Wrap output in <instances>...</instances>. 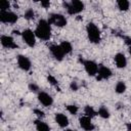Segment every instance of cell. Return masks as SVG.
I'll list each match as a JSON object with an SVG mask.
<instances>
[{
	"label": "cell",
	"mask_w": 131,
	"mask_h": 131,
	"mask_svg": "<svg viewBox=\"0 0 131 131\" xmlns=\"http://www.w3.org/2000/svg\"><path fill=\"white\" fill-rule=\"evenodd\" d=\"M51 25L48 23L47 19H40L38 21V25L35 29V35L37 38L43 40V41H48L51 37Z\"/></svg>",
	"instance_id": "obj_1"
},
{
	"label": "cell",
	"mask_w": 131,
	"mask_h": 131,
	"mask_svg": "<svg viewBox=\"0 0 131 131\" xmlns=\"http://www.w3.org/2000/svg\"><path fill=\"white\" fill-rule=\"evenodd\" d=\"M86 33H87V37L88 40L93 43V44H97L100 42L101 40V33L100 30L98 29V27L94 24V23H88L86 26Z\"/></svg>",
	"instance_id": "obj_2"
},
{
	"label": "cell",
	"mask_w": 131,
	"mask_h": 131,
	"mask_svg": "<svg viewBox=\"0 0 131 131\" xmlns=\"http://www.w3.org/2000/svg\"><path fill=\"white\" fill-rule=\"evenodd\" d=\"M63 6L70 15L78 14V13L82 12L85 8L84 3L82 1H79V0H73L71 2H63Z\"/></svg>",
	"instance_id": "obj_3"
},
{
	"label": "cell",
	"mask_w": 131,
	"mask_h": 131,
	"mask_svg": "<svg viewBox=\"0 0 131 131\" xmlns=\"http://www.w3.org/2000/svg\"><path fill=\"white\" fill-rule=\"evenodd\" d=\"M18 19V16L16 13L10 11V10H5L2 11L0 10V21L2 24H7V25H14Z\"/></svg>",
	"instance_id": "obj_4"
},
{
	"label": "cell",
	"mask_w": 131,
	"mask_h": 131,
	"mask_svg": "<svg viewBox=\"0 0 131 131\" xmlns=\"http://www.w3.org/2000/svg\"><path fill=\"white\" fill-rule=\"evenodd\" d=\"M80 62H82V64L84 66V69H85L86 73H87L90 77H94V76L97 75V72H98V64H97L94 60L82 59V58H80Z\"/></svg>",
	"instance_id": "obj_5"
},
{
	"label": "cell",
	"mask_w": 131,
	"mask_h": 131,
	"mask_svg": "<svg viewBox=\"0 0 131 131\" xmlns=\"http://www.w3.org/2000/svg\"><path fill=\"white\" fill-rule=\"evenodd\" d=\"M47 20H48V23L50 25H53V26L58 27V28L66 27L67 24H68V20H67L66 16H63L60 13H51L48 16V19Z\"/></svg>",
	"instance_id": "obj_6"
},
{
	"label": "cell",
	"mask_w": 131,
	"mask_h": 131,
	"mask_svg": "<svg viewBox=\"0 0 131 131\" xmlns=\"http://www.w3.org/2000/svg\"><path fill=\"white\" fill-rule=\"evenodd\" d=\"M21 38L23 41L29 46V47H34L36 45V35L35 32H33L30 29H26L21 32Z\"/></svg>",
	"instance_id": "obj_7"
},
{
	"label": "cell",
	"mask_w": 131,
	"mask_h": 131,
	"mask_svg": "<svg viewBox=\"0 0 131 131\" xmlns=\"http://www.w3.org/2000/svg\"><path fill=\"white\" fill-rule=\"evenodd\" d=\"M16 61H17V66L20 70L25 71V72H28L31 70L32 68V63H31V60L28 56L26 55H23V54H19L17 55L16 57Z\"/></svg>",
	"instance_id": "obj_8"
},
{
	"label": "cell",
	"mask_w": 131,
	"mask_h": 131,
	"mask_svg": "<svg viewBox=\"0 0 131 131\" xmlns=\"http://www.w3.org/2000/svg\"><path fill=\"white\" fill-rule=\"evenodd\" d=\"M113 75L112 70L103 64H99L98 66V72L96 75V80L97 81H101V80H106L108 78H111Z\"/></svg>",
	"instance_id": "obj_9"
},
{
	"label": "cell",
	"mask_w": 131,
	"mask_h": 131,
	"mask_svg": "<svg viewBox=\"0 0 131 131\" xmlns=\"http://www.w3.org/2000/svg\"><path fill=\"white\" fill-rule=\"evenodd\" d=\"M0 42H1V45L4 48H7V49H16V48H18V45L15 43L14 39L11 36L2 35L1 38H0Z\"/></svg>",
	"instance_id": "obj_10"
},
{
	"label": "cell",
	"mask_w": 131,
	"mask_h": 131,
	"mask_svg": "<svg viewBox=\"0 0 131 131\" xmlns=\"http://www.w3.org/2000/svg\"><path fill=\"white\" fill-rule=\"evenodd\" d=\"M49 51H50L51 55L54 57V59H56L58 61H61L63 59L64 55H66L64 52H63V50L61 49V47L59 45H57V44L50 45L49 46Z\"/></svg>",
	"instance_id": "obj_11"
},
{
	"label": "cell",
	"mask_w": 131,
	"mask_h": 131,
	"mask_svg": "<svg viewBox=\"0 0 131 131\" xmlns=\"http://www.w3.org/2000/svg\"><path fill=\"white\" fill-rule=\"evenodd\" d=\"M38 100L39 102L44 105V106H51L53 103V98L51 97V95H49L48 93L44 92V91H39L38 92Z\"/></svg>",
	"instance_id": "obj_12"
},
{
	"label": "cell",
	"mask_w": 131,
	"mask_h": 131,
	"mask_svg": "<svg viewBox=\"0 0 131 131\" xmlns=\"http://www.w3.org/2000/svg\"><path fill=\"white\" fill-rule=\"evenodd\" d=\"M79 123H80L81 128L85 131H93L95 129V126L92 123L91 118H89V117H86V116L81 117L79 119Z\"/></svg>",
	"instance_id": "obj_13"
},
{
	"label": "cell",
	"mask_w": 131,
	"mask_h": 131,
	"mask_svg": "<svg viewBox=\"0 0 131 131\" xmlns=\"http://www.w3.org/2000/svg\"><path fill=\"white\" fill-rule=\"evenodd\" d=\"M54 119H55V122L57 123V125L61 128H66L69 125V119L62 113H56L54 116Z\"/></svg>",
	"instance_id": "obj_14"
},
{
	"label": "cell",
	"mask_w": 131,
	"mask_h": 131,
	"mask_svg": "<svg viewBox=\"0 0 131 131\" xmlns=\"http://www.w3.org/2000/svg\"><path fill=\"white\" fill-rule=\"evenodd\" d=\"M114 59H115V63H116V66H117L118 69H124V68H126V66H127V58H126V56L123 53H120V52L117 53L115 55Z\"/></svg>",
	"instance_id": "obj_15"
},
{
	"label": "cell",
	"mask_w": 131,
	"mask_h": 131,
	"mask_svg": "<svg viewBox=\"0 0 131 131\" xmlns=\"http://www.w3.org/2000/svg\"><path fill=\"white\" fill-rule=\"evenodd\" d=\"M34 124H35V127H36V130L37 131H50L49 126L45 122H43L42 120H40V119L35 120Z\"/></svg>",
	"instance_id": "obj_16"
},
{
	"label": "cell",
	"mask_w": 131,
	"mask_h": 131,
	"mask_svg": "<svg viewBox=\"0 0 131 131\" xmlns=\"http://www.w3.org/2000/svg\"><path fill=\"white\" fill-rule=\"evenodd\" d=\"M117 6L121 11H127L130 7V2L127 0H118L117 1Z\"/></svg>",
	"instance_id": "obj_17"
},
{
	"label": "cell",
	"mask_w": 131,
	"mask_h": 131,
	"mask_svg": "<svg viewBox=\"0 0 131 131\" xmlns=\"http://www.w3.org/2000/svg\"><path fill=\"white\" fill-rule=\"evenodd\" d=\"M84 115L86 117H89V118L92 119L93 117H95L97 115V112L93 108V106H91V105H85V107H84Z\"/></svg>",
	"instance_id": "obj_18"
},
{
	"label": "cell",
	"mask_w": 131,
	"mask_h": 131,
	"mask_svg": "<svg viewBox=\"0 0 131 131\" xmlns=\"http://www.w3.org/2000/svg\"><path fill=\"white\" fill-rule=\"evenodd\" d=\"M59 46H60L61 49L63 50L64 54H69V53H71L72 50H73V46H72V44H71L69 41H62V42L59 44Z\"/></svg>",
	"instance_id": "obj_19"
},
{
	"label": "cell",
	"mask_w": 131,
	"mask_h": 131,
	"mask_svg": "<svg viewBox=\"0 0 131 131\" xmlns=\"http://www.w3.org/2000/svg\"><path fill=\"white\" fill-rule=\"evenodd\" d=\"M126 89H127V86H126L125 82H123V81H119V82L116 84V86H115V91H116L118 94L124 93V92L126 91Z\"/></svg>",
	"instance_id": "obj_20"
},
{
	"label": "cell",
	"mask_w": 131,
	"mask_h": 131,
	"mask_svg": "<svg viewBox=\"0 0 131 131\" xmlns=\"http://www.w3.org/2000/svg\"><path fill=\"white\" fill-rule=\"evenodd\" d=\"M97 115H98L99 117H101L102 119H108L110 116H111L108 110H107L105 106H103V105H101V106L98 108V111H97Z\"/></svg>",
	"instance_id": "obj_21"
},
{
	"label": "cell",
	"mask_w": 131,
	"mask_h": 131,
	"mask_svg": "<svg viewBox=\"0 0 131 131\" xmlns=\"http://www.w3.org/2000/svg\"><path fill=\"white\" fill-rule=\"evenodd\" d=\"M24 17H25L26 19H28V20L33 19V18L35 17V12H34L33 8H28V9L25 11V13H24Z\"/></svg>",
	"instance_id": "obj_22"
},
{
	"label": "cell",
	"mask_w": 131,
	"mask_h": 131,
	"mask_svg": "<svg viewBox=\"0 0 131 131\" xmlns=\"http://www.w3.org/2000/svg\"><path fill=\"white\" fill-rule=\"evenodd\" d=\"M66 108L71 115H77V113L79 112V107L77 105H75V104H68L66 106Z\"/></svg>",
	"instance_id": "obj_23"
},
{
	"label": "cell",
	"mask_w": 131,
	"mask_h": 131,
	"mask_svg": "<svg viewBox=\"0 0 131 131\" xmlns=\"http://www.w3.org/2000/svg\"><path fill=\"white\" fill-rule=\"evenodd\" d=\"M9 8H10V2L9 1L3 0L0 2V10L5 11V10H9Z\"/></svg>",
	"instance_id": "obj_24"
},
{
	"label": "cell",
	"mask_w": 131,
	"mask_h": 131,
	"mask_svg": "<svg viewBox=\"0 0 131 131\" xmlns=\"http://www.w3.org/2000/svg\"><path fill=\"white\" fill-rule=\"evenodd\" d=\"M47 80H48V82H49L51 85H53V86H57V80H56L53 76L49 75V76L47 77Z\"/></svg>",
	"instance_id": "obj_25"
},
{
	"label": "cell",
	"mask_w": 131,
	"mask_h": 131,
	"mask_svg": "<svg viewBox=\"0 0 131 131\" xmlns=\"http://www.w3.org/2000/svg\"><path fill=\"white\" fill-rule=\"evenodd\" d=\"M34 113H35V115L41 120L42 118H44L45 117V114H44V112H42L41 110H38V108H36V110H34Z\"/></svg>",
	"instance_id": "obj_26"
},
{
	"label": "cell",
	"mask_w": 131,
	"mask_h": 131,
	"mask_svg": "<svg viewBox=\"0 0 131 131\" xmlns=\"http://www.w3.org/2000/svg\"><path fill=\"white\" fill-rule=\"evenodd\" d=\"M29 90H31L32 92H37L39 90V87L35 83H31V84H29Z\"/></svg>",
	"instance_id": "obj_27"
},
{
	"label": "cell",
	"mask_w": 131,
	"mask_h": 131,
	"mask_svg": "<svg viewBox=\"0 0 131 131\" xmlns=\"http://www.w3.org/2000/svg\"><path fill=\"white\" fill-rule=\"evenodd\" d=\"M70 88H71V90H73V91H77L78 89H79V85L77 84V82H72L71 83V85H70Z\"/></svg>",
	"instance_id": "obj_28"
},
{
	"label": "cell",
	"mask_w": 131,
	"mask_h": 131,
	"mask_svg": "<svg viewBox=\"0 0 131 131\" xmlns=\"http://www.w3.org/2000/svg\"><path fill=\"white\" fill-rule=\"evenodd\" d=\"M41 5H42L44 8H49L50 2H49V1H41Z\"/></svg>",
	"instance_id": "obj_29"
},
{
	"label": "cell",
	"mask_w": 131,
	"mask_h": 131,
	"mask_svg": "<svg viewBox=\"0 0 131 131\" xmlns=\"http://www.w3.org/2000/svg\"><path fill=\"white\" fill-rule=\"evenodd\" d=\"M126 128H127V131H131V123H127Z\"/></svg>",
	"instance_id": "obj_30"
},
{
	"label": "cell",
	"mask_w": 131,
	"mask_h": 131,
	"mask_svg": "<svg viewBox=\"0 0 131 131\" xmlns=\"http://www.w3.org/2000/svg\"><path fill=\"white\" fill-rule=\"evenodd\" d=\"M12 34H13V35H21V33H19L17 30H13V31H12Z\"/></svg>",
	"instance_id": "obj_31"
},
{
	"label": "cell",
	"mask_w": 131,
	"mask_h": 131,
	"mask_svg": "<svg viewBox=\"0 0 131 131\" xmlns=\"http://www.w3.org/2000/svg\"><path fill=\"white\" fill-rule=\"evenodd\" d=\"M129 53H130V55H131V45L129 46Z\"/></svg>",
	"instance_id": "obj_32"
},
{
	"label": "cell",
	"mask_w": 131,
	"mask_h": 131,
	"mask_svg": "<svg viewBox=\"0 0 131 131\" xmlns=\"http://www.w3.org/2000/svg\"><path fill=\"white\" fill-rule=\"evenodd\" d=\"M66 131H75V130H73V129H66Z\"/></svg>",
	"instance_id": "obj_33"
}]
</instances>
